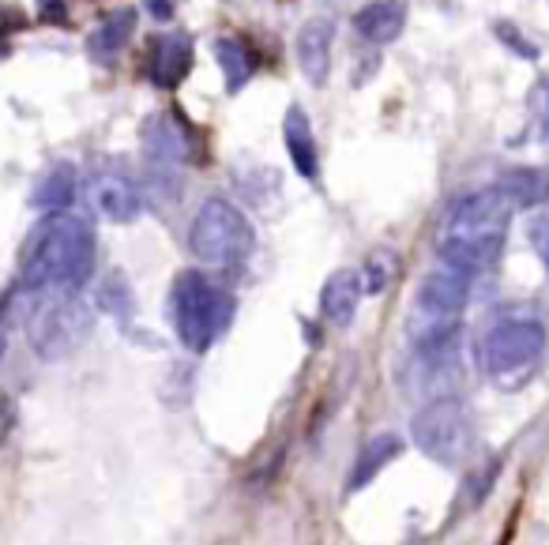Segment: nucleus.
Here are the masks:
<instances>
[{
	"label": "nucleus",
	"mask_w": 549,
	"mask_h": 545,
	"mask_svg": "<svg viewBox=\"0 0 549 545\" xmlns=\"http://www.w3.org/2000/svg\"><path fill=\"white\" fill-rule=\"evenodd\" d=\"M95 271V234L83 218L49 211L23 256V286L34 294H76Z\"/></svg>",
	"instance_id": "nucleus-1"
},
{
	"label": "nucleus",
	"mask_w": 549,
	"mask_h": 545,
	"mask_svg": "<svg viewBox=\"0 0 549 545\" xmlns=\"http://www.w3.org/2000/svg\"><path fill=\"white\" fill-rule=\"evenodd\" d=\"M512 203L501 188L493 185L486 192H474L467 200L455 203L444 226V241H440V260L455 264L467 275L486 271L504 245V230L512 222Z\"/></svg>",
	"instance_id": "nucleus-2"
},
{
	"label": "nucleus",
	"mask_w": 549,
	"mask_h": 545,
	"mask_svg": "<svg viewBox=\"0 0 549 545\" xmlns=\"http://www.w3.org/2000/svg\"><path fill=\"white\" fill-rule=\"evenodd\" d=\"M237 301L230 290H222L200 271H185L173 286V324L177 339L192 354H207L234 324Z\"/></svg>",
	"instance_id": "nucleus-3"
},
{
	"label": "nucleus",
	"mask_w": 549,
	"mask_h": 545,
	"mask_svg": "<svg viewBox=\"0 0 549 545\" xmlns=\"http://www.w3.org/2000/svg\"><path fill=\"white\" fill-rule=\"evenodd\" d=\"M410 436L440 467H463L471 459L474 444H478L471 406L455 399V395H444V399H433L429 406H422V414L410 425Z\"/></svg>",
	"instance_id": "nucleus-4"
},
{
	"label": "nucleus",
	"mask_w": 549,
	"mask_h": 545,
	"mask_svg": "<svg viewBox=\"0 0 549 545\" xmlns=\"http://www.w3.org/2000/svg\"><path fill=\"white\" fill-rule=\"evenodd\" d=\"M252 245V222L245 218L241 207H234L230 200H207L196 218H192L189 230V249L200 264H215V267H237L249 260Z\"/></svg>",
	"instance_id": "nucleus-5"
},
{
	"label": "nucleus",
	"mask_w": 549,
	"mask_h": 545,
	"mask_svg": "<svg viewBox=\"0 0 549 545\" xmlns=\"http://www.w3.org/2000/svg\"><path fill=\"white\" fill-rule=\"evenodd\" d=\"M91 331H95V316L72 294H53L27 320V339H31L34 354L42 361L76 354L79 346L91 339Z\"/></svg>",
	"instance_id": "nucleus-6"
},
{
	"label": "nucleus",
	"mask_w": 549,
	"mask_h": 545,
	"mask_svg": "<svg viewBox=\"0 0 549 545\" xmlns=\"http://www.w3.org/2000/svg\"><path fill=\"white\" fill-rule=\"evenodd\" d=\"M546 350V327L538 320H504L482 343V365L493 380L523 376Z\"/></svg>",
	"instance_id": "nucleus-7"
},
{
	"label": "nucleus",
	"mask_w": 549,
	"mask_h": 545,
	"mask_svg": "<svg viewBox=\"0 0 549 545\" xmlns=\"http://www.w3.org/2000/svg\"><path fill=\"white\" fill-rule=\"evenodd\" d=\"M87 200H91V207H95L106 222H132V218H140L143 211L140 188L132 185V177L121 170L95 173L91 185H87Z\"/></svg>",
	"instance_id": "nucleus-8"
},
{
	"label": "nucleus",
	"mask_w": 549,
	"mask_h": 545,
	"mask_svg": "<svg viewBox=\"0 0 549 545\" xmlns=\"http://www.w3.org/2000/svg\"><path fill=\"white\" fill-rule=\"evenodd\" d=\"M471 279L467 271H459L455 264L440 260L429 275L422 279V290H418V305L425 312H437V316H459L471 301Z\"/></svg>",
	"instance_id": "nucleus-9"
},
{
	"label": "nucleus",
	"mask_w": 549,
	"mask_h": 545,
	"mask_svg": "<svg viewBox=\"0 0 549 545\" xmlns=\"http://www.w3.org/2000/svg\"><path fill=\"white\" fill-rule=\"evenodd\" d=\"M331 46H335V27L331 19H309L298 34V64L313 87H324L331 72Z\"/></svg>",
	"instance_id": "nucleus-10"
},
{
	"label": "nucleus",
	"mask_w": 549,
	"mask_h": 545,
	"mask_svg": "<svg viewBox=\"0 0 549 545\" xmlns=\"http://www.w3.org/2000/svg\"><path fill=\"white\" fill-rule=\"evenodd\" d=\"M354 27H358V34L365 42L388 46L407 27V4L403 0H373V4H365L354 16Z\"/></svg>",
	"instance_id": "nucleus-11"
},
{
	"label": "nucleus",
	"mask_w": 549,
	"mask_h": 545,
	"mask_svg": "<svg viewBox=\"0 0 549 545\" xmlns=\"http://www.w3.org/2000/svg\"><path fill=\"white\" fill-rule=\"evenodd\" d=\"M361 279L358 271H350V267H343V271H335L328 282H324V294H320V309H324V316H328L335 327H346L350 320H354V312H358L361 305Z\"/></svg>",
	"instance_id": "nucleus-12"
},
{
	"label": "nucleus",
	"mask_w": 549,
	"mask_h": 545,
	"mask_svg": "<svg viewBox=\"0 0 549 545\" xmlns=\"http://www.w3.org/2000/svg\"><path fill=\"white\" fill-rule=\"evenodd\" d=\"M151 83L158 87H177L192 68V46L185 34H166L151 46Z\"/></svg>",
	"instance_id": "nucleus-13"
},
{
	"label": "nucleus",
	"mask_w": 549,
	"mask_h": 545,
	"mask_svg": "<svg viewBox=\"0 0 549 545\" xmlns=\"http://www.w3.org/2000/svg\"><path fill=\"white\" fill-rule=\"evenodd\" d=\"M283 136H286V151L294 158V170L305 181H320V155H316V140H313V125L298 106L286 113L283 121Z\"/></svg>",
	"instance_id": "nucleus-14"
},
{
	"label": "nucleus",
	"mask_w": 549,
	"mask_h": 545,
	"mask_svg": "<svg viewBox=\"0 0 549 545\" xmlns=\"http://www.w3.org/2000/svg\"><path fill=\"white\" fill-rule=\"evenodd\" d=\"M508 203L516 211H534V207H546L549 203V170H534V166H519V170H508L497 181Z\"/></svg>",
	"instance_id": "nucleus-15"
},
{
	"label": "nucleus",
	"mask_w": 549,
	"mask_h": 545,
	"mask_svg": "<svg viewBox=\"0 0 549 545\" xmlns=\"http://www.w3.org/2000/svg\"><path fill=\"white\" fill-rule=\"evenodd\" d=\"M399 455H403V436H395V433L373 436V440L365 444V452H361L358 467H354V478H350V493L365 489V485L373 482V478H377V474L388 467V463H395Z\"/></svg>",
	"instance_id": "nucleus-16"
},
{
	"label": "nucleus",
	"mask_w": 549,
	"mask_h": 545,
	"mask_svg": "<svg viewBox=\"0 0 549 545\" xmlns=\"http://www.w3.org/2000/svg\"><path fill=\"white\" fill-rule=\"evenodd\" d=\"M72 200H76V166H72V162L53 166L31 192V203L42 207V211H68Z\"/></svg>",
	"instance_id": "nucleus-17"
},
{
	"label": "nucleus",
	"mask_w": 549,
	"mask_h": 545,
	"mask_svg": "<svg viewBox=\"0 0 549 545\" xmlns=\"http://www.w3.org/2000/svg\"><path fill=\"white\" fill-rule=\"evenodd\" d=\"M132 31H136V12H132V8H117L113 16H106L95 27V34L87 38V49H91L95 57H113V53L125 49Z\"/></svg>",
	"instance_id": "nucleus-18"
},
{
	"label": "nucleus",
	"mask_w": 549,
	"mask_h": 545,
	"mask_svg": "<svg viewBox=\"0 0 549 545\" xmlns=\"http://www.w3.org/2000/svg\"><path fill=\"white\" fill-rule=\"evenodd\" d=\"M215 61L222 68V79H226V91L237 94L252 76V53L245 42H237V38H219L215 42Z\"/></svg>",
	"instance_id": "nucleus-19"
},
{
	"label": "nucleus",
	"mask_w": 549,
	"mask_h": 545,
	"mask_svg": "<svg viewBox=\"0 0 549 545\" xmlns=\"http://www.w3.org/2000/svg\"><path fill=\"white\" fill-rule=\"evenodd\" d=\"M147 155L155 166H177L185 155V140L170 121H151L147 125Z\"/></svg>",
	"instance_id": "nucleus-20"
},
{
	"label": "nucleus",
	"mask_w": 549,
	"mask_h": 545,
	"mask_svg": "<svg viewBox=\"0 0 549 545\" xmlns=\"http://www.w3.org/2000/svg\"><path fill=\"white\" fill-rule=\"evenodd\" d=\"M98 309L117 316L121 324H128L132 316H136V301H132V290H128V282L121 275H110V279L102 282V290H98Z\"/></svg>",
	"instance_id": "nucleus-21"
},
{
	"label": "nucleus",
	"mask_w": 549,
	"mask_h": 545,
	"mask_svg": "<svg viewBox=\"0 0 549 545\" xmlns=\"http://www.w3.org/2000/svg\"><path fill=\"white\" fill-rule=\"evenodd\" d=\"M497 38H501L504 46L519 49V57H527V61H534V57H538V49H534L531 42H527V38H523L519 31H512L508 23H497Z\"/></svg>",
	"instance_id": "nucleus-22"
},
{
	"label": "nucleus",
	"mask_w": 549,
	"mask_h": 545,
	"mask_svg": "<svg viewBox=\"0 0 549 545\" xmlns=\"http://www.w3.org/2000/svg\"><path fill=\"white\" fill-rule=\"evenodd\" d=\"M531 245H534V252H538V260L549 267V215H542L531 226Z\"/></svg>",
	"instance_id": "nucleus-23"
},
{
	"label": "nucleus",
	"mask_w": 549,
	"mask_h": 545,
	"mask_svg": "<svg viewBox=\"0 0 549 545\" xmlns=\"http://www.w3.org/2000/svg\"><path fill=\"white\" fill-rule=\"evenodd\" d=\"M365 271H369V279H365V294H380V290H384V279H388V264H384V256H373V260L365 264Z\"/></svg>",
	"instance_id": "nucleus-24"
},
{
	"label": "nucleus",
	"mask_w": 549,
	"mask_h": 545,
	"mask_svg": "<svg viewBox=\"0 0 549 545\" xmlns=\"http://www.w3.org/2000/svg\"><path fill=\"white\" fill-rule=\"evenodd\" d=\"M147 4V12L158 19V23H166V19H173V4L170 0H143Z\"/></svg>",
	"instance_id": "nucleus-25"
},
{
	"label": "nucleus",
	"mask_w": 549,
	"mask_h": 545,
	"mask_svg": "<svg viewBox=\"0 0 549 545\" xmlns=\"http://www.w3.org/2000/svg\"><path fill=\"white\" fill-rule=\"evenodd\" d=\"M4 350H8V335H4V327H0V361H4Z\"/></svg>",
	"instance_id": "nucleus-26"
}]
</instances>
